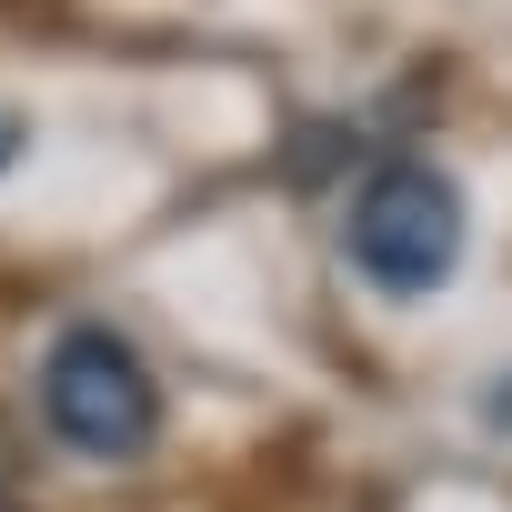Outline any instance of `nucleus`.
<instances>
[{"label": "nucleus", "instance_id": "1", "mask_svg": "<svg viewBox=\"0 0 512 512\" xmlns=\"http://www.w3.org/2000/svg\"><path fill=\"white\" fill-rule=\"evenodd\" d=\"M41 412L51 432L81 452V462H141L151 432H161V392L141 372V352L101 322H71L41 362Z\"/></svg>", "mask_w": 512, "mask_h": 512}, {"label": "nucleus", "instance_id": "2", "mask_svg": "<svg viewBox=\"0 0 512 512\" xmlns=\"http://www.w3.org/2000/svg\"><path fill=\"white\" fill-rule=\"evenodd\" d=\"M342 241H352V262H362L382 292L422 302V292H442L452 262H462V191H452L432 161H382V171L362 181Z\"/></svg>", "mask_w": 512, "mask_h": 512}, {"label": "nucleus", "instance_id": "3", "mask_svg": "<svg viewBox=\"0 0 512 512\" xmlns=\"http://www.w3.org/2000/svg\"><path fill=\"white\" fill-rule=\"evenodd\" d=\"M21 141H31V131H21V111H0V171L21 161Z\"/></svg>", "mask_w": 512, "mask_h": 512}, {"label": "nucleus", "instance_id": "4", "mask_svg": "<svg viewBox=\"0 0 512 512\" xmlns=\"http://www.w3.org/2000/svg\"><path fill=\"white\" fill-rule=\"evenodd\" d=\"M502 412H512V392H502Z\"/></svg>", "mask_w": 512, "mask_h": 512}]
</instances>
